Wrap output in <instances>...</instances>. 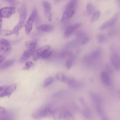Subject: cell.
I'll return each instance as SVG.
<instances>
[{
	"mask_svg": "<svg viewBox=\"0 0 120 120\" xmlns=\"http://www.w3.org/2000/svg\"><path fill=\"white\" fill-rule=\"evenodd\" d=\"M13 115L10 112H7L6 113L0 115V120H13Z\"/></svg>",
	"mask_w": 120,
	"mask_h": 120,
	"instance_id": "4316f807",
	"label": "cell"
},
{
	"mask_svg": "<svg viewBox=\"0 0 120 120\" xmlns=\"http://www.w3.org/2000/svg\"><path fill=\"white\" fill-rule=\"evenodd\" d=\"M100 77L104 85L107 86H111L112 84V79L110 76V75L106 71L102 72L100 75Z\"/></svg>",
	"mask_w": 120,
	"mask_h": 120,
	"instance_id": "4fadbf2b",
	"label": "cell"
},
{
	"mask_svg": "<svg viewBox=\"0 0 120 120\" xmlns=\"http://www.w3.org/2000/svg\"><path fill=\"white\" fill-rule=\"evenodd\" d=\"M50 46L49 45H45L35 50L33 55H32L33 60L34 61L38 60L39 58L41 57V56L43 54V53L45 51L50 49Z\"/></svg>",
	"mask_w": 120,
	"mask_h": 120,
	"instance_id": "8fae6325",
	"label": "cell"
},
{
	"mask_svg": "<svg viewBox=\"0 0 120 120\" xmlns=\"http://www.w3.org/2000/svg\"><path fill=\"white\" fill-rule=\"evenodd\" d=\"M70 87L75 89H79L82 87V83L76 80L69 77L68 78L67 82H66Z\"/></svg>",
	"mask_w": 120,
	"mask_h": 120,
	"instance_id": "2e32d148",
	"label": "cell"
},
{
	"mask_svg": "<svg viewBox=\"0 0 120 120\" xmlns=\"http://www.w3.org/2000/svg\"><path fill=\"white\" fill-rule=\"evenodd\" d=\"M78 0H70L66 7V8H75Z\"/></svg>",
	"mask_w": 120,
	"mask_h": 120,
	"instance_id": "4dcf8cb0",
	"label": "cell"
},
{
	"mask_svg": "<svg viewBox=\"0 0 120 120\" xmlns=\"http://www.w3.org/2000/svg\"><path fill=\"white\" fill-rule=\"evenodd\" d=\"M0 51L6 54H9L12 51V47L10 42L7 39L1 38L0 39Z\"/></svg>",
	"mask_w": 120,
	"mask_h": 120,
	"instance_id": "52a82bcc",
	"label": "cell"
},
{
	"mask_svg": "<svg viewBox=\"0 0 120 120\" xmlns=\"http://www.w3.org/2000/svg\"><path fill=\"white\" fill-rule=\"evenodd\" d=\"M54 81V79L52 77H49L46 78L43 82V86L44 87H46L49 86L50 84L52 83Z\"/></svg>",
	"mask_w": 120,
	"mask_h": 120,
	"instance_id": "f546056e",
	"label": "cell"
},
{
	"mask_svg": "<svg viewBox=\"0 0 120 120\" xmlns=\"http://www.w3.org/2000/svg\"><path fill=\"white\" fill-rule=\"evenodd\" d=\"M74 54L72 52L68 50H65L62 52H61L59 55V58H70L72 56H73Z\"/></svg>",
	"mask_w": 120,
	"mask_h": 120,
	"instance_id": "83f0119b",
	"label": "cell"
},
{
	"mask_svg": "<svg viewBox=\"0 0 120 120\" xmlns=\"http://www.w3.org/2000/svg\"><path fill=\"white\" fill-rule=\"evenodd\" d=\"M75 8H66L64 11L61 21L63 22L71 18L75 14Z\"/></svg>",
	"mask_w": 120,
	"mask_h": 120,
	"instance_id": "9a60e30c",
	"label": "cell"
},
{
	"mask_svg": "<svg viewBox=\"0 0 120 120\" xmlns=\"http://www.w3.org/2000/svg\"><path fill=\"white\" fill-rule=\"evenodd\" d=\"M80 23H76L73 25H70L68 26L64 31V36L65 38H68L69 37L74 31H76L78 28L80 26Z\"/></svg>",
	"mask_w": 120,
	"mask_h": 120,
	"instance_id": "7c38bea8",
	"label": "cell"
},
{
	"mask_svg": "<svg viewBox=\"0 0 120 120\" xmlns=\"http://www.w3.org/2000/svg\"><path fill=\"white\" fill-rule=\"evenodd\" d=\"M79 44H81L80 42L76 39V40H74L72 41H70L67 43L65 47L64 48L65 50H68L70 49L75 47L76 46H77L79 45Z\"/></svg>",
	"mask_w": 120,
	"mask_h": 120,
	"instance_id": "7402d4cb",
	"label": "cell"
},
{
	"mask_svg": "<svg viewBox=\"0 0 120 120\" xmlns=\"http://www.w3.org/2000/svg\"><path fill=\"white\" fill-rule=\"evenodd\" d=\"M17 87L16 84H12L9 85L2 86L0 88V98L5 97L10 95L15 91Z\"/></svg>",
	"mask_w": 120,
	"mask_h": 120,
	"instance_id": "277c9868",
	"label": "cell"
},
{
	"mask_svg": "<svg viewBox=\"0 0 120 120\" xmlns=\"http://www.w3.org/2000/svg\"><path fill=\"white\" fill-rule=\"evenodd\" d=\"M117 30L115 28H113L110 30L108 32V35L110 36H112L115 35L117 33Z\"/></svg>",
	"mask_w": 120,
	"mask_h": 120,
	"instance_id": "8d00e7d4",
	"label": "cell"
},
{
	"mask_svg": "<svg viewBox=\"0 0 120 120\" xmlns=\"http://www.w3.org/2000/svg\"><path fill=\"white\" fill-rule=\"evenodd\" d=\"M101 49L100 48H98L97 50L91 52L89 54L87 55L84 58V60L88 64H91L93 61L98 59L101 53Z\"/></svg>",
	"mask_w": 120,
	"mask_h": 120,
	"instance_id": "5b68a950",
	"label": "cell"
},
{
	"mask_svg": "<svg viewBox=\"0 0 120 120\" xmlns=\"http://www.w3.org/2000/svg\"><path fill=\"white\" fill-rule=\"evenodd\" d=\"M74 58H75V56H74V55H73L72 56H71L70 58H69L66 61V62L65 63V66H66V68L68 69H70L72 67V66L73 64Z\"/></svg>",
	"mask_w": 120,
	"mask_h": 120,
	"instance_id": "f1b7e54d",
	"label": "cell"
},
{
	"mask_svg": "<svg viewBox=\"0 0 120 120\" xmlns=\"http://www.w3.org/2000/svg\"><path fill=\"white\" fill-rule=\"evenodd\" d=\"M120 11H117L115 13V14L113 16L110 20L107 21L110 27L113 26L115 24V23L116 22L120 16Z\"/></svg>",
	"mask_w": 120,
	"mask_h": 120,
	"instance_id": "603a6c76",
	"label": "cell"
},
{
	"mask_svg": "<svg viewBox=\"0 0 120 120\" xmlns=\"http://www.w3.org/2000/svg\"><path fill=\"white\" fill-rule=\"evenodd\" d=\"M5 60V57L4 55L1 54L0 55V63H2Z\"/></svg>",
	"mask_w": 120,
	"mask_h": 120,
	"instance_id": "b9f144b4",
	"label": "cell"
},
{
	"mask_svg": "<svg viewBox=\"0 0 120 120\" xmlns=\"http://www.w3.org/2000/svg\"><path fill=\"white\" fill-rule=\"evenodd\" d=\"M93 11H94V7L93 5L90 3H88L86 6V11L88 15H90L93 13Z\"/></svg>",
	"mask_w": 120,
	"mask_h": 120,
	"instance_id": "836d02e7",
	"label": "cell"
},
{
	"mask_svg": "<svg viewBox=\"0 0 120 120\" xmlns=\"http://www.w3.org/2000/svg\"><path fill=\"white\" fill-rule=\"evenodd\" d=\"M16 12V9L14 7H5L0 9L1 18H9Z\"/></svg>",
	"mask_w": 120,
	"mask_h": 120,
	"instance_id": "8992f818",
	"label": "cell"
},
{
	"mask_svg": "<svg viewBox=\"0 0 120 120\" xmlns=\"http://www.w3.org/2000/svg\"><path fill=\"white\" fill-rule=\"evenodd\" d=\"M60 0H54V1L56 2V3H57V2H58L59 1H60Z\"/></svg>",
	"mask_w": 120,
	"mask_h": 120,
	"instance_id": "ee69618b",
	"label": "cell"
},
{
	"mask_svg": "<svg viewBox=\"0 0 120 120\" xmlns=\"http://www.w3.org/2000/svg\"><path fill=\"white\" fill-rule=\"evenodd\" d=\"M100 15V11H96V12H95L91 18V22H95L96 21H97L98 18L99 17Z\"/></svg>",
	"mask_w": 120,
	"mask_h": 120,
	"instance_id": "1f68e13d",
	"label": "cell"
},
{
	"mask_svg": "<svg viewBox=\"0 0 120 120\" xmlns=\"http://www.w3.org/2000/svg\"><path fill=\"white\" fill-rule=\"evenodd\" d=\"M7 110L3 107L1 106L0 108V115L1 114H3L5 113H6L7 112Z\"/></svg>",
	"mask_w": 120,
	"mask_h": 120,
	"instance_id": "60d3db41",
	"label": "cell"
},
{
	"mask_svg": "<svg viewBox=\"0 0 120 120\" xmlns=\"http://www.w3.org/2000/svg\"><path fill=\"white\" fill-rule=\"evenodd\" d=\"M33 65V63L32 61H28L26 63L25 65L24 66L23 68H22L23 70H26L28 69H29L30 68H31Z\"/></svg>",
	"mask_w": 120,
	"mask_h": 120,
	"instance_id": "74e56055",
	"label": "cell"
},
{
	"mask_svg": "<svg viewBox=\"0 0 120 120\" xmlns=\"http://www.w3.org/2000/svg\"><path fill=\"white\" fill-rule=\"evenodd\" d=\"M76 39L80 42L82 45L86 44L90 40V38L88 35L84 31L79 30L75 33Z\"/></svg>",
	"mask_w": 120,
	"mask_h": 120,
	"instance_id": "9c48e42d",
	"label": "cell"
},
{
	"mask_svg": "<svg viewBox=\"0 0 120 120\" xmlns=\"http://www.w3.org/2000/svg\"><path fill=\"white\" fill-rule=\"evenodd\" d=\"M52 54V51L51 50H50V49L45 51L43 54L41 56V58L42 59H47L48 58H49L51 55Z\"/></svg>",
	"mask_w": 120,
	"mask_h": 120,
	"instance_id": "e575fe53",
	"label": "cell"
},
{
	"mask_svg": "<svg viewBox=\"0 0 120 120\" xmlns=\"http://www.w3.org/2000/svg\"><path fill=\"white\" fill-rule=\"evenodd\" d=\"M106 72L110 75L111 74L113 73V69L112 68L111 66V65L110 64H107L106 65Z\"/></svg>",
	"mask_w": 120,
	"mask_h": 120,
	"instance_id": "f35d334b",
	"label": "cell"
},
{
	"mask_svg": "<svg viewBox=\"0 0 120 120\" xmlns=\"http://www.w3.org/2000/svg\"><path fill=\"white\" fill-rule=\"evenodd\" d=\"M53 111L49 106H45L34 112L32 114V117L35 120L45 118L52 115Z\"/></svg>",
	"mask_w": 120,
	"mask_h": 120,
	"instance_id": "7a4b0ae2",
	"label": "cell"
},
{
	"mask_svg": "<svg viewBox=\"0 0 120 120\" xmlns=\"http://www.w3.org/2000/svg\"><path fill=\"white\" fill-rule=\"evenodd\" d=\"M35 51L34 49H26L21 58V61H24L26 60L30 56L33 55Z\"/></svg>",
	"mask_w": 120,
	"mask_h": 120,
	"instance_id": "ffe728a7",
	"label": "cell"
},
{
	"mask_svg": "<svg viewBox=\"0 0 120 120\" xmlns=\"http://www.w3.org/2000/svg\"><path fill=\"white\" fill-rule=\"evenodd\" d=\"M80 101L82 105L84 106V108L82 111V113L84 117L87 120H90L92 118V115H91V113L90 110L87 107L85 102L83 100V98H82V99H81Z\"/></svg>",
	"mask_w": 120,
	"mask_h": 120,
	"instance_id": "e0dca14e",
	"label": "cell"
},
{
	"mask_svg": "<svg viewBox=\"0 0 120 120\" xmlns=\"http://www.w3.org/2000/svg\"><path fill=\"white\" fill-rule=\"evenodd\" d=\"M97 38H98V43H102L105 39V35L103 34H99L97 36Z\"/></svg>",
	"mask_w": 120,
	"mask_h": 120,
	"instance_id": "d590c367",
	"label": "cell"
},
{
	"mask_svg": "<svg viewBox=\"0 0 120 120\" xmlns=\"http://www.w3.org/2000/svg\"><path fill=\"white\" fill-rule=\"evenodd\" d=\"M37 40L36 39L28 40L25 42V46L26 49H34L37 46Z\"/></svg>",
	"mask_w": 120,
	"mask_h": 120,
	"instance_id": "d6986e66",
	"label": "cell"
},
{
	"mask_svg": "<svg viewBox=\"0 0 120 120\" xmlns=\"http://www.w3.org/2000/svg\"><path fill=\"white\" fill-rule=\"evenodd\" d=\"M46 17L49 21L52 20V8L50 3L47 1H44L42 3Z\"/></svg>",
	"mask_w": 120,
	"mask_h": 120,
	"instance_id": "5bb4252c",
	"label": "cell"
},
{
	"mask_svg": "<svg viewBox=\"0 0 120 120\" xmlns=\"http://www.w3.org/2000/svg\"><path fill=\"white\" fill-rule=\"evenodd\" d=\"M90 96L92 100L94 103L95 106L101 105L102 99L100 97L98 94L92 92H90Z\"/></svg>",
	"mask_w": 120,
	"mask_h": 120,
	"instance_id": "ac0fdd59",
	"label": "cell"
},
{
	"mask_svg": "<svg viewBox=\"0 0 120 120\" xmlns=\"http://www.w3.org/2000/svg\"><path fill=\"white\" fill-rule=\"evenodd\" d=\"M24 24L22 23L21 22H19L13 29L12 30L13 34L15 35L16 36H18L19 34L20 30L22 29V28L24 26Z\"/></svg>",
	"mask_w": 120,
	"mask_h": 120,
	"instance_id": "484cf974",
	"label": "cell"
},
{
	"mask_svg": "<svg viewBox=\"0 0 120 120\" xmlns=\"http://www.w3.org/2000/svg\"><path fill=\"white\" fill-rule=\"evenodd\" d=\"M52 115L56 120H69L73 116L71 108L68 106H63L53 111Z\"/></svg>",
	"mask_w": 120,
	"mask_h": 120,
	"instance_id": "6da1fadb",
	"label": "cell"
},
{
	"mask_svg": "<svg viewBox=\"0 0 120 120\" xmlns=\"http://www.w3.org/2000/svg\"><path fill=\"white\" fill-rule=\"evenodd\" d=\"M117 96H118V98L120 99V89L118 91V92H117Z\"/></svg>",
	"mask_w": 120,
	"mask_h": 120,
	"instance_id": "7bdbcfd3",
	"label": "cell"
},
{
	"mask_svg": "<svg viewBox=\"0 0 120 120\" xmlns=\"http://www.w3.org/2000/svg\"><path fill=\"white\" fill-rule=\"evenodd\" d=\"M13 32L12 30H10L7 29H3L0 30V35L3 36H7L12 35Z\"/></svg>",
	"mask_w": 120,
	"mask_h": 120,
	"instance_id": "d6a6232c",
	"label": "cell"
},
{
	"mask_svg": "<svg viewBox=\"0 0 120 120\" xmlns=\"http://www.w3.org/2000/svg\"><path fill=\"white\" fill-rule=\"evenodd\" d=\"M14 62H15V61H14V60H8L4 61L3 63H1L0 69H4L8 68L11 67L14 64Z\"/></svg>",
	"mask_w": 120,
	"mask_h": 120,
	"instance_id": "d4e9b609",
	"label": "cell"
},
{
	"mask_svg": "<svg viewBox=\"0 0 120 120\" xmlns=\"http://www.w3.org/2000/svg\"><path fill=\"white\" fill-rule=\"evenodd\" d=\"M110 60L115 69L119 71L120 70V56L116 52H113L110 56Z\"/></svg>",
	"mask_w": 120,
	"mask_h": 120,
	"instance_id": "ba28073f",
	"label": "cell"
},
{
	"mask_svg": "<svg viewBox=\"0 0 120 120\" xmlns=\"http://www.w3.org/2000/svg\"><path fill=\"white\" fill-rule=\"evenodd\" d=\"M118 1L119 2H120V0H118Z\"/></svg>",
	"mask_w": 120,
	"mask_h": 120,
	"instance_id": "f6af8a7d",
	"label": "cell"
},
{
	"mask_svg": "<svg viewBox=\"0 0 120 120\" xmlns=\"http://www.w3.org/2000/svg\"><path fill=\"white\" fill-rule=\"evenodd\" d=\"M27 15V7L25 1L22 2L20 10V22L25 24Z\"/></svg>",
	"mask_w": 120,
	"mask_h": 120,
	"instance_id": "30bf717a",
	"label": "cell"
},
{
	"mask_svg": "<svg viewBox=\"0 0 120 120\" xmlns=\"http://www.w3.org/2000/svg\"><path fill=\"white\" fill-rule=\"evenodd\" d=\"M37 15V11L34 9L31 12L30 15L28 18L25 24V31L26 34H29L33 28V23L35 20V18Z\"/></svg>",
	"mask_w": 120,
	"mask_h": 120,
	"instance_id": "3957f363",
	"label": "cell"
},
{
	"mask_svg": "<svg viewBox=\"0 0 120 120\" xmlns=\"http://www.w3.org/2000/svg\"><path fill=\"white\" fill-rule=\"evenodd\" d=\"M3 0L7 1L12 5H15L17 3V2L15 0Z\"/></svg>",
	"mask_w": 120,
	"mask_h": 120,
	"instance_id": "ab89813d",
	"label": "cell"
},
{
	"mask_svg": "<svg viewBox=\"0 0 120 120\" xmlns=\"http://www.w3.org/2000/svg\"><path fill=\"white\" fill-rule=\"evenodd\" d=\"M55 77L58 80L66 83L69 77L66 76L64 74L62 73L59 72L56 74Z\"/></svg>",
	"mask_w": 120,
	"mask_h": 120,
	"instance_id": "cb8c5ba5",
	"label": "cell"
},
{
	"mask_svg": "<svg viewBox=\"0 0 120 120\" xmlns=\"http://www.w3.org/2000/svg\"><path fill=\"white\" fill-rule=\"evenodd\" d=\"M37 29L41 31L50 32L52 30V27L48 24H41L37 26Z\"/></svg>",
	"mask_w": 120,
	"mask_h": 120,
	"instance_id": "44dd1931",
	"label": "cell"
}]
</instances>
